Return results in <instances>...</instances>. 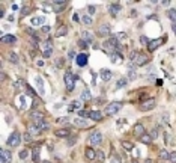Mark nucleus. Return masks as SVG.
<instances>
[{"label": "nucleus", "mask_w": 176, "mask_h": 163, "mask_svg": "<svg viewBox=\"0 0 176 163\" xmlns=\"http://www.w3.org/2000/svg\"><path fill=\"white\" fill-rule=\"evenodd\" d=\"M167 17L176 24V9H169V11H167Z\"/></svg>", "instance_id": "nucleus-31"}, {"label": "nucleus", "mask_w": 176, "mask_h": 163, "mask_svg": "<svg viewBox=\"0 0 176 163\" xmlns=\"http://www.w3.org/2000/svg\"><path fill=\"white\" fill-rule=\"evenodd\" d=\"M44 23V17H33L32 18V24H35V26H39Z\"/></svg>", "instance_id": "nucleus-36"}, {"label": "nucleus", "mask_w": 176, "mask_h": 163, "mask_svg": "<svg viewBox=\"0 0 176 163\" xmlns=\"http://www.w3.org/2000/svg\"><path fill=\"white\" fill-rule=\"evenodd\" d=\"M23 139H24L26 142H32V139H33V138H32V134L27 131V133H24V134H23Z\"/></svg>", "instance_id": "nucleus-45"}, {"label": "nucleus", "mask_w": 176, "mask_h": 163, "mask_svg": "<svg viewBox=\"0 0 176 163\" xmlns=\"http://www.w3.org/2000/svg\"><path fill=\"white\" fill-rule=\"evenodd\" d=\"M78 115H80V118H89V112L87 110H78Z\"/></svg>", "instance_id": "nucleus-43"}, {"label": "nucleus", "mask_w": 176, "mask_h": 163, "mask_svg": "<svg viewBox=\"0 0 176 163\" xmlns=\"http://www.w3.org/2000/svg\"><path fill=\"white\" fill-rule=\"evenodd\" d=\"M161 44H163V39H161V38H158V39H151V43L148 44V49H149V51H154V50H157Z\"/></svg>", "instance_id": "nucleus-10"}, {"label": "nucleus", "mask_w": 176, "mask_h": 163, "mask_svg": "<svg viewBox=\"0 0 176 163\" xmlns=\"http://www.w3.org/2000/svg\"><path fill=\"white\" fill-rule=\"evenodd\" d=\"M81 21H83V24H86V26H90L93 23V20H92V17H90L89 14H84L83 17H81Z\"/></svg>", "instance_id": "nucleus-30"}, {"label": "nucleus", "mask_w": 176, "mask_h": 163, "mask_svg": "<svg viewBox=\"0 0 176 163\" xmlns=\"http://www.w3.org/2000/svg\"><path fill=\"white\" fill-rule=\"evenodd\" d=\"M140 43L142 44H149V43H151V39H149L148 36H140Z\"/></svg>", "instance_id": "nucleus-47"}, {"label": "nucleus", "mask_w": 176, "mask_h": 163, "mask_svg": "<svg viewBox=\"0 0 176 163\" xmlns=\"http://www.w3.org/2000/svg\"><path fill=\"white\" fill-rule=\"evenodd\" d=\"M32 159L35 163H41V148L39 146H35L33 151H32Z\"/></svg>", "instance_id": "nucleus-14"}, {"label": "nucleus", "mask_w": 176, "mask_h": 163, "mask_svg": "<svg viewBox=\"0 0 176 163\" xmlns=\"http://www.w3.org/2000/svg\"><path fill=\"white\" fill-rule=\"evenodd\" d=\"M164 142H166V144H169V142H170V136L167 133H164Z\"/></svg>", "instance_id": "nucleus-56"}, {"label": "nucleus", "mask_w": 176, "mask_h": 163, "mask_svg": "<svg viewBox=\"0 0 176 163\" xmlns=\"http://www.w3.org/2000/svg\"><path fill=\"white\" fill-rule=\"evenodd\" d=\"M120 145H122V148L126 150V151L134 150V144H132V142H128V140H120Z\"/></svg>", "instance_id": "nucleus-26"}, {"label": "nucleus", "mask_w": 176, "mask_h": 163, "mask_svg": "<svg viewBox=\"0 0 176 163\" xmlns=\"http://www.w3.org/2000/svg\"><path fill=\"white\" fill-rule=\"evenodd\" d=\"M159 159L169 160V159H170V152H169L167 150H161V151H159Z\"/></svg>", "instance_id": "nucleus-34"}, {"label": "nucleus", "mask_w": 176, "mask_h": 163, "mask_svg": "<svg viewBox=\"0 0 176 163\" xmlns=\"http://www.w3.org/2000/svg\"><path fill=\"white\" fill-rule=\"evenodd\" d=\"M97 160H98V162H104V160H105V154H104V151L97 150Z\"/></svg>", "instance_id": "nucleus-38"}, {"label": "nucleus", "mask_w": 176, "mask_h": 163, "mask_svg": "<svg viewBox=\"0 0 176 163\" xmlns=\"http://www.w3.org/2000/svg\"><path fill=\"white\" fill-rule=\"evenodd\" d=\"M149 134H151V138H152V139H157V138H158V130H157V128H152Z\"/></svg>", "instance_id": "nucleus-46"}, {"label": "nucleus", "mask_w": 176, "mask_h": 163, "mask_svg": "<svg viewBox=\"0 0 176 163\" xmlns=\"http://www.w3.org/2000/svg\"><path fill=\"white\" fill-rule=\"evenodd\" d=\"M69 121H71V118H68V116H65V118H57V124H68Z\"/></svg>", "instance_id": "nucleus-41"}, {"label": "nucleus", "mask_w": 176, "mask_h": 163, "mask_svg": "<svg viewBox=\"0 0 176 163\" xmlns=\"http://www.w3.org/2000/svg\"><path fill=\"white\" fill-rule=\"evenodd\" d=\"M68 6V2L66 0H59V2H53V11L54 12H62L63 9Z\"/></svg>", "instance_id": "nucleus-6"}, {"label": "nucleus", "mask_w": 176, "mask_h": 163, "mask_svg": "<svg viewBox=\"0 0 176 163\" xmlns=\"http://www.w3.org/2000/svg\"><path fill=\"white\" fill-rule=\"evenodd\" d=\"M155 106H157L155 98H148L146 101H143V103L140 104V110H143V112H148V110H152Z\"/></svg>", "instance_id": "nucleus-4"}, {"label": "nucleus", "mask_w": 176, "mask_h": 163, "mask_svg": "<svg viewBox=\"0 0 176 163\" xmlns=\"http://www.w3.org/2000/svg\"><path fill=\"white\" fill-rule=\"evenodd\" d=\"M146 163H152V160H151V159H148V160H146Z\"/></svg>", "instance_id": "nucleus-62"}, {"label": "nucleus", "mask_w": 176, "mask_h": 163, "mask_svg": "<svg viewBox=\"0 0 176 163\" xmlns=\"http://www.w3.org/2000/svg\"><path fill=\"white\" fill-rule=\"evenodd\" d=\"M24 85H26V83H24V80H23V79H18V80L14 83V88H15V91H20V89L23 88Z\"/></svg>", "instance_id": "nucleus-33"}, {"label": "nucleus", "mask_w": 176, "mask_h": 163, "mask_svg": "<svg viewBox=\"0 0 176 163\" xmlns=\"http://www.w3.org/2000/svg\"><path fill=\"white\" fill-rule=\"evenodd\" d=\"M99 76H101V79H103L104 82H110L111 80V71L110 70H107V68H103V70L99 71Z\"/></svg>", "instance_id": "nucleus-12"}, {"label": "nucleus", "mask_w": 176, "mask_h": 163, "mask_svg": "<svg viewBox=\"0 0 176 163\" xmlns=\"http://www.w3.org/2000/svg\"><path fill=\"white\" fill-rule=\"evenodd\" d=\"M56 67H57V68H62V67H63V59H57V61H56Z\"/></svg>", "instance_id": "nucleus-52"}, {"label": "nucleus", "mask_w": 176, "mask_h": 163, "mask_svg": "<svg viewBox=\"0 0 176 163\" xmlns=\"http://www.w3.org/2000/svg\"><path fill=\"white\" fill-rule=\"evenodd\" d=\"M68 56H69V59H74V57H75V55H74V51H69ZM75 59H77V57H75Z\"/></svg>", "instance_id": "nucleus-58"}, {"label": "nucleus", "mask_w": 176, "mask_h": 163, "mask_svg": "<svg viewBox=\"0 0 176 163\" xmlns=\"http://www.w3.org/2000/svg\"><path fill=\"white\" fill-rule=\"evenodd\" d=\"M148 62H149V56H148V55L138 53L137 57H136V61H134V64H136L137 67H143V65H146Z\"/></svg>", "instance_id": "nucleus-5"}, {"label": "nucleus", "mask_w": 176, "mask_h": 163, "mask_svg": "<svg viewBox=\"0 0 176 163\" xmlns=\"http://www.w3.org/2000/svg\"><path fill=\"white\" fill-rule=\"evenodd\" d=\"M95 9H97V8H95L93 5H89V6H87V11H89V14H93V12H95Z\"/></svg>", "instance_id": "nucleus-53"}, {"label": "nucleus", "mask_w": 176, "mask_h": 163, "mask_svg": "<svg viewBox=\"0 0 176 163\" xmlns=\"http://www.w3.org/2000/svg\"><path fill=\"white\" fill-rule=\"evenodd\" d=\"M89 142L92 145H99L101 142H103V134H101L99 131H93V133L90 134V138H89Z\"/></svg>", "instance_id": "nucleus-7"}, {"label": "nucleus", "mask_w": 176, "mask_h": 163, "mask_svg": "<svg viewBox=\"0 0 176 163\" xmlns=\"http://www.w3.org/2000/svg\"><path fill=\"white\" fill-rule=\"evenodd\" d=\"M172 163H176V151H173V152H170V159H169Z\"/></svg>", "instance_id": "nucleus-48"}, {"label": "nucleus", "mask_w": 176, "mask_h": 163, "mask_svg": "<svg viewBox=\"0 0 176 163\" xmlns=\"http://www.w3.org/2000/svg\"><path fill=\"white\" fill-rule=\"evenodd\" d=\"M53 55V47H48V49H44V51H42V56L45 57V59H48V57H51Z\"/></svg>", "instance_id": "nucleus-35"}, {"label": "nucleus", "mask_w": 176, "mask_h": 163, "mask_svg": "<svg viewBox=\"0 0 176 163\" xmlns=\"http://www.w3.org/2000/svg\"><path fill=\"white\" fill-rule=\"evenodd\" d=\"M132 131H134L136 136L142 138V136L145 134V125H143V124H136V125H134V130H132Z\"/></svg>", "instance_id": "nucleus-18"}, {"label": "nucleus", "mask_w": 176, "mask_h": 163, "mask_svg": "<svg viewBox=\"0 0 176 163\" xmlns=\"http://www.w3.org/2000/svg\"><path fill=\"white\" fill-rule=\"evenodd\" d=\"M65 85H66V89L69 92H72L74 89H75V80H77V76H74L72 74V71L71 70H66V73H65Z\"/></svg>", "instance_id": "nucleus-1"}, {"label": "nucleus", "mask_w": 176, "mask_h": 163, "mask_svg": "<svg viewBox=\"0 0 176 163\" xmlns=\"http://www.w3.org/2000/svg\"><path fill=\"white\" fill-rule=\"evenodd\" d=\"M110 59H111V62H122V56L116 51V53H113L110 56Z\"/></svg>", "instance_id": "nucleus-37"}, {"label": "nucleus", "mask_w": 176, "mask_h": 163, "mask_svg": "<svg viewBox=\"0 0 176 163\" xmlns=\"http://www.w3.org/2000/svg\"><path fill=\"white\" fill-rule=\"evenodd\" d=\"M81 38H83V41H86L87 44L93 43V35L90 32H87V30H83V32H81Z\"/></svg>", "instance_id": "nucleus-23"}, {"label": "nucleus", "mask_w": 176, "mask_h": 163, "mask_svg": "<svg viewBox=\"0 0 176 163\" xmlns=\"http://www.w3.org/2000/svg\"><path fill=\"white\" fill-rule=\"evenodd\" d=\"M35 83H36V88H38V92L41 95H44L45 91H44V82H42V79L39 76H35Z\"/></svg>", "instance_id": "nucleus-13"}, {"label": "nucleus", "mask_w": 176, "mask_h": 163, "mask_svg": "<svg viewBox=\"0 0 176 163\" xmlns=\"http://www.w3.org/2000/svg\"><path fill=\"white\" fill-rule=\"evenodd\" d=\"M27 154H29L27 150H21V151L18 152V156H20V159H21V160H24L26 157H27Z\"/></svg>", "instance_id": "nucleus-44"}, {"label": "nucleus", "mask_w": 176, "mask_h": 163, "mask_svg": "<svg viewBox=\"0 0 176 163\" xmlns=\"http://www.w3.org/2000/svg\"><path fill=\"white\" fill-rule=\"evenodd\" d=\"M97 33L99 35V36H107L109 33H110V24H101L99 27H98V30H97Z\"/></svg>", "instance_id": "nucleus-9"}, {"label": "nucleus", "mask_w": 176, "mask_h": 163, "mask_svg": "<svg viewBox=\"0 0 176 163\" xmlns=\"http://www.w3.org/2000/svg\"><path fill=\"white\" fill-rule=\"evenodd\" d=\"M172 29H173V33H175V35H176V24H175V23H173V24H172Z\"/></svg>", "instance_id": "nucleus-60"}, {"label": "nucleus", "mask_w": 176, "mask_h": 163, "mask_svg": "<svg viewBox=\"0 0 176 163\" xmlns=\"http://www.w3.org/2000/svg\"><path fill=\"white\" fill-rule=\"evenodd\" d=\"M12 160V154L9 150H2L0 151V163H11Z\"/></svg>", "instance_id": "nucleus-8"}, {"label": "nucleus", "mask_w": 176, "mask_h": 163, "mask_svg": "<svg viewBox=\"0 0 176 163\" xmlns=\"http://www.w3.org/2000/svg\"><path fill=\"white\" fill-rule=\"evenodd\" d=\"M26 88H27V94H29V95H32V97H35V95H36V92H35L30 86H26Z\"/></svg>", "instance_id": "nucleus-50"}, {"label": "nucleus", "mask_w": 176, "mask_h": 163, "mask_svg": "<svg viewBox=\"0 0 176 163\" xmlns=\"http://www.w3.org/2000/svg\"><path fill=\"white\" fill-rule=\"evenodd\" d=\"M20 101H21V103H20V107H21V109H26V97H21Z\"/></svg>", "instance_id": "nucleus-49"}, {"label": "nucleus", "mask_w": 176, "mask_h": 163, "mask_svg": "<svg viewBox=\"0 0 176 163\" xmlns=\"http://www.w3.org/2000/svg\"><path fill=\"white\" fill-rule=\"evenodd\" d=\"M111 163H120V159H119V157H113V160H111Z\"/></svg>", "instance_id": "nucleus-57"}, {"label": "nucleus", "mask_w": 176, "mask_h": 163, "mask_svg": "<svg viewBox=\"0 0 176 163\" xmlns=\"http://www.w3.org/2000/svg\"><path fill=\"white\" fill-rule=\"evenodd\" d=\"M131 163H138V162H136V160H134V162H131Z\"/></svg>", "instance_id": "nucleus-64"}, {"label": "nucleus", "mask_w": 176, "mask_h": 163, "mask_svg": "<svg viewBox=\"0 0 176 163\" xmlns=\"http://www.w3.org/2000/svg\"><path fill=\"white\" fill-rule=\"evenodd\" d=\"M42 163H51V162H42Z\"/></svg>", "instance_id": "nucleus-63"}, {"label": "nucleus", "mask_w": 176, "mask_h": 163, "mask_svg": "<svg viewBox=\"0 0 176 163\" xmlns=\"http://www.w3.org/2000/svg\"><path fill=\"white\" fill-rule=\"evenodd\" d=\"M137 71H136V67L134 65H130V71H128V79L130 80H136L137 79Z\"/></svg>", "instance_id": "nucleus-25"}, {"label": "nucleus", "mask_w": 176, "mask_h": 163, "mask_svg": "<svg viewBox=\"0 0 176 163\" xmlns=\"http://www.w3.org/2000/svg\"><path fill=\"white\" fill-rule=\"evenodd\" d=\"M72 144H75V139H69L68 140V145H72Z\"/></svg>", "instance_id": "nucleus-59"}, {"label": "nucleus", "mask_w": 176, "mask_h": 163, "mask_svg": "<svg viewBox=\"0 0 176 163\" xmlns=\"http://www.w3.org/2000/svg\"><path fill=\"white\" fill-rule=\"evenodd\" d=\"M20 142H21V134L18 133V131H12L6 144H8V146H18Z\"/></svg>", "instance_id": "nucleus-3"}, {"label": "nucleus", "mask_w": 176, "mask_h": 163, "mask_svg": "<svg viewBox=\"0 0 176 163\" xmlns=\"http://www.w3.org/2000/svg\"><path fill=\"white\" fill-rule=\"evenodd\" d=\"M89 118L93 119V121H101V119H103V113L98 112V110H90V112H89Z\"/></svg>", "instance_id": "nucleus-22"}, {"label": "nucleus", "mask_w": 176, "mask_h": 163, "mask_svg": "<svg viewBox=\"0 0 176 163\" xmlns=\"http://www.w3.org/2000/svg\"><path fill=\"white\" fill-rule=\"evenodd\" d=\"M116 38L119 39V43H120V41H125L126 39V33L125 32H119V33L116 35Z\"/></svg>", "instance_id": "nucleus-40"}, {"label": "nucleus", "mask_w": 176, "mask_h": 163, "mask_svg": "<svg viewBox=\"0 0 176 163\" xmlns=\"http://www.w3.org/2000/svg\"><path fill=\"white\" fill-rule=\"evenodd\" d=\"M74 124H75L78 128H87L89 127V122L84 118H75L74 119Z\"/></svg>", "instance_id": "nucleus-17"}, {"label": "nucleus", "mask_w": 176, "mask_h": 163, "mask_svg": "<svg viewBox=\"0 0 176 163\" xmlns=\"http://www.w3.org/2000/svg\"><path fill=\"white\" fill-rule=\"evenodd\" d=\"M75 61H77V65H78V67H81V68L86 67V65H87V55H86V53H80V55L77 56Z\"/></svg>", "instance_id": "nucleus-11"}, {"label": "nucleus", "mask_w": 176, "mask_h": 163, "mask_svg": "<svg viewBox=\"0 0 176 163\" xmlns=\"http://www.w3.org/2000/svg\"><path fill=\"white\" fill-rule=\"evenodd\" d=\"M109 11L111 14V17H116V15L119 14V11H120V5L119 3H111L110 8H109Z\"/></svg>", "instance_id": "nucleus-19"}, {"label": "nucleus", "mask_w": 176, "mask_h": 163, "mask_svg": "<svg viewBox=\"0 0 176 163\" xmlns=\"http://www.w3.org/2000/svg\"><path fill=\"white\" fill-rule=\"evenodd\" d=\"M9 61L11 62H12V64H15V65H17L18 64V62H20V57H18V55L17 53H15V51H11V53H9Z\"/></svg>", "instance_id": "nucleus-28"}, {"label": "nucleus", "mask_w": 176, "mask_h": 163, "mask_svg": "<svg viewBox=\"0 0 176 163\" xmlns=\"http://www.w3.org/2000/svg\"><path fill=\"white\" fill-rule=\"evenodd\" d=\"M126 82H128V80H126V79H120V80H117V83H116V86H117V88H124V86L126 85Z\"/></svg>", "instance_id": "nucleus-42"}, {"label": "nucleus", "mask_w": 176, "mask_h": 163, "mask_svg": "<svg viewBox=\"0 0 176 163\" xmlns=\"http://www.w3.org/2000/svg\"><path fill=\"white\" fill-rule=\"evenodd\" d=\"M78 45L81 47V49H86V47H87V43H86V41H83V39H81V41H78Z\"/></svg>", "instance_id": "nucleus-51"}, {"label": "nucleus", "mask_w": 176, "mask_h": 163, "mask_svg": "<svg viewBox=\"0 0 176 163\" xmlns=\"http://www.w3.org/2000/svg\"><path fill=\"white\" fill-rule=\"evenodd\" d=\"M152 138H151V134H148V133H145V134H143L142 136V138H140V142H143V144H145V145H149V144H152Z\"/></svg>", "instance_id": "nucleus-29"}, {"label": "nucleus", "mask_w": 176, "mask_h": 163, "mask_svg": "<svg viewBox=\"0 0 176 163\" xmlns=\"http://www.w3.org/2000/svg\"><path fill=\"white\" fill-rule=\"evenodd\" d=\"M120 109H122V101H111V103H109L107 106H105L104 113L111 116V115H116Z\"/></svg>", "instance_id": "nucleus-2"}, {"label": "nucleus", "mask_w": 176, "mask_h": 163, "mask_svg": "<svg viewBox=\"0 0 176 163\" xmlns=\"http://www.w3.org/2000/svg\"><path fill=\"white\" fill-rule=\"evenodd\" d=\"M41 127V130H48V122H45V121H39V122H36Z\"/></svg>", "instance_id": "nucleus-39"}, {"label": "nucleus", "mask_w": 176, "mask_h": 163, "mask_svg": "<svg viewBox=\"0 0 176 163\" xmlns=\"http://www.w3.org/2000/svg\"><path fill=\"white\" fill-rule=\"evenodd\" d=\"M81 100H83V101H90V100H92V94H90L89 89H83V92H81Z\"/></svg>", "instance_id": "nucleus-27"}, {"label": "nucleus", "mask_w": 176, "mask_h": 163, "mask_svg": "<svg viewBox=\"0 0 176 163\" xmlns=\"http://www.w3.org/2000/svg\"><path fill=\"white\" fill-rule=\"evenodd\" d=\"M66 33H68L66 26H60V27L57 29V32H56V35H57V36H65Z\"/></svg>", "instance_id": "nucleus-32"}, {"label": "nucleus", "mask_w": 176, "mask_h": 163, "mask_svg": "<svg viewBox=\"0 0 176 163\" xmlns=\"http://www.w3.org/2000/svg\"><path fill=\"white\" fill-rule=\"evenodd\" d=\"M54 134L57 138H69V134H71V130L69 128H59L54 131Z\"/></svg>", "instance_id": "nucleus-16"}, {"label": "nucleus", "mask_w": 176, "mask_h": 163, "mask_svg": "<svg viewBox=\"0 0 176 163\" xmlns=\"http://www.w3.org/2000/svg\"><path fill=\"white\" fill-rule=\"evenodd\" d=\"M2 43H5V44H14V43H17V36H14V35H3L2 36Z\"/></svg>", "instance_id": "nucleus-20"}, {"label": "nucleus", "mask_w": 176, "mask_h": 163, "mask_svg": "<svg viewBox=\"0 0 176 163\" xmlns=\"http://www.w3.org/2000/svg\"><path fill=\"white\" fill-rule=\"evenodd\" d=\"M50 26H42V32H44V33H48L50 32Z\"/></svg>", "instance_id": "nucleus-54"}, {"label": "nucleus", "mask_w": 176, "mask_h": 163, "mask_svg": "<svg viewBox=\"0 0 176 163\" xmlns=\"http://www.w3.org/2000/svg\"><path fill=\"white\" fill-rule=\"evenodd\" d=\"M38 67H44V62H42V61H38Z\"/></svg>", "instance_id": "nucleus-61"}, {"label": "nucleus", "mask_w": 176, "mask_h": 163, "mask_svg": "<svg viewBox=\"0 0 176 163\" xmlns=\"http://www.w3.org/2000/svg\"><path fill=\"white\" fill-rule=\"evenodd\" d=\"M27 131H29V133H30L32 136H35V134H39L42 130H41L39 125L35 122V124H30V125H29V127H27Z\"/></svg>", "instance_id": "nucleus-15"}, {"label": "nucleus", "mask_w": 176, "mask_h": 163, "mask_svg": "<svg viewBox=\"0 0 176 163\" xmlns=\"http://www.w3.org/2000/svg\"><path fill=\"white\" fill-rule=\"evenodd\" d=\"M30 12V8H24V9H21V14L23 15H27Z\"/></svg>", "instance_id": "nucleus-55"}, {"label": "nucleus", "mask_w": 176, "mask_h": 163, "mask_svg": "<svg viewBox=\"0 0 176 163\" xmlns=\"http://www.w3.org/2000/svg\"><path fill=\"white\" fill-rule=\"evenodd\" d=\"M30 118L32 119H35V122H39V121H44V113H41V112H32L30 113Z\"/></svg>", "instance_id": "nucleus-24"}, {"label": "nucleus", "mask_w": 176, "mask_h": 163, "mask_svg": "<svg viewBox=\"0 0 176 163\" xmlns=\"http://www.w3.org/2000/svg\"><path fill=\"white\" fill-rule=\"evenodd\" d=\"M84 156H86L87 160H95V159H97V151L89 146V148H86V152H84Z\"/></svg>", "instance_id": "nucleus-21"}]
</instances>
